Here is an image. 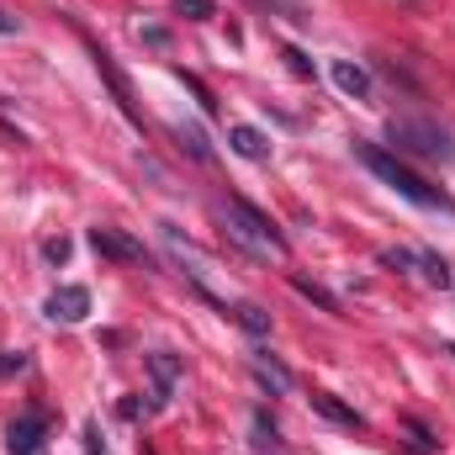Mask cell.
Wrapping results in <instances>:
<instances>
[{
  "label": "cell",
  "instance_id": "cell-26",
  "mask_svg": "<svg viewBox=\"0 0 455 455\" xmlns=\"http://www.w3.org/2000/svg\"><path fill=\"white\" fill-rule=\"evenodd\" d=\"M451 355H455V344H451Z\"/></svg>",
  "mask_w": 455,
  "mask_h": 455
},
{
  "label": "cell",
  "instance_id": "cell-22",
  "mask_svg": "<svg viewBox=\"0 0 455 455\" xmlns=\"http://www.w3.org/2000/svg\"><path fill=\"white\" fill-rule=\"evenodd\" d=\"M85 451H91V455H107V440H101V429H96V424L85 429Z\"/></svg>",
  "mask_w": 455,
  "mask_h": 455
},
{
  "label": "cell",
  "instance_id": "cell-10",
  "mask_svg": "<svg viewBox=\"0 0 455 455\" xmlns=\"http://www.w3.org/2000/svg\"><path fill=\"white\" fill-rule=\"evenodd\" d=\"M334 85L355 101H371V69L355 64V59H334Z\"/></svg>",
  "mask_w": 455,
  "mask_h": 455
},
{
  "label": "cell",
  "instance_id": "cell-11",
  "mask_svg": "<svg viewBox=\"0 0 455 455\" xmlns=\"http://www.w3.org/2000/svg\"><path fill=\"white\" fill-rule=\"evenodd\" d=\"M228 318H233L243 334H254V339H265V334H270V313H265L259 302H238V307H228Z\"/></svg>",
  "mask_w": 455,
  "mask_h": 455
},
{
  "label": "cell",
  "instance_id": "cell-16",
  "mask_svg": "<svg viewBox=\"0 0 455 455\" xmlns=\"http://www.w3.org/2000/svg\"><path fill=\"white\" fill-rule=\"evenodd\" d=\"M419 265H424V275H429L435 286H451V281H455V275H451V265H445L440 254H419Z\"/></svg>",
  "mask_w": 455,
  "mask_h": 455
},
{
  "label": "cell",
  "instance_id": "cell-8",
  "mask_svg": "<svg viewBox=\"0 0 455 455\" xmlns=\"http://www.w3.org/2000/svg\"><path fill=\"white\" fill-rule=\"evenodd\" d=\"M148 376H154V408H164L175 397V381H180V360L170 349H154L148 355Z\"/></svg>",
  "mask_w": 455,
  "mask_h": 455
},
{
  "label": "cell",
  "instance_id": "cell-12",
  "mask_svg": "<svg viewBox=\"0 0 455 455\" xmlns=\"http://www.w3.org/2000/svg\"><path fill=\"white\" fill-rule=\"evenodd\" d=\"M175 138H180V148H186L191 159H202V164H212V143H207V132H202L196 122H175Z\"/></svg>",
  "mask_w": 455,
  "mask_h": 455
},
{
  "label": "cell",
  "instance_id": "cell-25",
  "mask_svg": "<svg viewBox=\"0 0 455 455\" xmlns=\"http://www.w3.org/2000/svg\"><path fill=\"white\" fill-rule=\"evenodd\" d=\"M0 32H16V21H11V16H5V11H0Z\"/></svg>",
  "mask_w": 455,
  "mask_h": 455
},
{
  "label": "cell",
  "instance_id": "cell-15",
  "mask_svg": "<svg viewBox=\"0 0 455 455\" xmlns=\"http://www.w3.org/2000/svg\"><path fill=\"white\" fill-rule=\"evenodd\" d=\"M254 376H259L265 387H275V392H286V387H291V371H286L281 360H270V355H254Z\"/></svg>",
  "mask_w": 455,
  "mask_h": 455
},
{
  "label": "cell",
  "instance_id": "cell-14",
  "mask_svg": "<svg viewBox=\"0 0 455 455\" xmlns=\"http://www.w3.org/2000/svg\"><path fill=\"white\" fill-rule=\"evenodd\" d=\"M291 291H297V297H307L318 313H339V297H334V291H323V286H318V281H307V275H291Z\"/></svg>",
  "mask_w": 455,
  "mask_h": 455
},
{
  "label": "cell",
  "instance_id": "cell-2",
  "mask_svg": "<svg viewBox=\"0 0 455 455\" xmlns=\"http://www.w3.org/2000/svg\"><path fill=\"white\" fill-rule=\"evenodd\" d=\"M387 138H392V154H413V159H455V143L440 122H424V116H392L387 122Z\"/></svg>",
  "mask_w": 455,
  "mask_h": 455
},
{
  "label": "cell",
  "instance_id": "cell-19",
  "mask_svg": "<svg viewBox=\"0 0 455 455\" xmlns=\"http://www.w3.org/2000/svg\"><path fill=\"white\" fill-rule=\"evenodd\" d=\"M43 254H48V265H64V259H69V238H48Z\"/></svg>",
  "mask_w": 455,
  "mask_h": 455
},
{
  "label": "cell",
  "instance_id": "cell-24",
  "mask_svg": "<svg viewBox=\"0 0 455 455\" xmlns=\"http://www.w3.org/2000/svg\"><path fill=\"white\" fill-rule=\"evenodd\" d=\"M143 43H154V48H164V43H170V32H164V27H143Z\"/></svg>",
  "mask_w": 455,
  "mask_h": 455
},
{
  "label": "cell",
  "instance_id": "cell-21",
  "mask_svg": "<svg viewBox=\"0 0 455 455\" xmlns=\"http://www.w3.org/2000/svg\"><path fill=\"white\" fill-rule=\"evenodd\" d=\"M286 59H291V69H297L302 80H313V64H307V53H302V48H286Z\"/></svg>",
  "mask_w": 455,
  "mask_h": 455
},
{
  "label": "cell",
  "instance_id": "cell-20",
  "mask_svg": "<svg viewBox=\"0 0 455 455\" xmlns=\"http://www.w3.org/2000/svg\"><path fill=\"white\" fill-rule=\"evenodd\" d=\"M381 265H397V270H408V265H419V254H408V249H381Z\"/></svg>",
  "mask_w": 455,
  "mask_h": 455
},
{
  "label": "cell",
  "instance_id": "cell-23",
  "mask_svg": "<svg viewBox=\"0 0 455 455\" xmlns=\"http://www.w3.org/2000/svg\"><path fill=\"white\" fill-rule=\"evenodd\" d=\"M27 365V355H0V376H16Z\"/></svg>",
  "mask_w": 455,
  "mask_h": 455
},
{
  "label": "cell",
  "instance_id": "cell-13",
  "mask_svg": "<svg viewBox=\"0 0 455 455\" xmlns=\"http://www.w3.org/2000/svg\"><path fill=\"white\" fill-rule=\"evenodd\" d=\"M313 413H323V419H334V424H344V429H365V419H360V413H349L344 403H334L329 392H313Z\"/></svg>",
  "mask_w": 455,
  "mask_h": 455
},
{
  "label": "cell",
  "instance_id": "cell-18",
  "mask_svg": "<svg viewBox=\"0 0 455 455\" xmlns=\"http://www.w3.org/2000/svg\"><path fill=\"white\" fill-rule=\"evenodd\" d=\"M180 80H186V85L196 91V101H202V112H218V101H212V91H207V85H202L196 75H186V69H180Z\"/></svg>",
  "mask_w": 455,
  "mask_h": 455
},
{
  "label": "cell",
  "instance_id": "cell-17",
  "mask_svg": "<svg viewBox=\"0 0 455 455\" xmlns=\"http://www.w3.org/2000/svg\"><path fill=\"white\" fill-rule=\"evenodd\" d=\"M175 16H186V21H207V16H212V0H175Z\"/></svg>",
  "mask_w": 455,
  "mask_h": 455
},
{
  "label": "cell",
  "instance_id": "cell-7",
  "mask_svg": "<svg viewBox=\"0 0 455 455\" xmlns=\"http://www.w3.org/2000/svg\"><path fill=\"white\" fill-rule=\"evenodd\" d=\"M91 313V291L85 286H59L53 297H48V318L53 323H80Z\"/></svg>",
  "mask_w": 455,
  "mask_h": 455
},
{
  "label": "cell",
  "instance_id": "cell-4",
  "mask_svg": "<svg viewBox=\"0 0 455 455\" xmlns=\"http://www.w3.org/2000/svg\"><path fill=\"white\" fill-rule=\"evenodd\" d=\"M91 64H96V75L112 85V96H116V107L127 112V122H138V127H143V112H138V101H132V85H127V75L116 69V59L101 48V43H91Z\"/></svg>",
  "mask_w": 455,
  "mask_h": 455
},
{
  "label": "cell",
  "instance_id": "cell-6",
  "mask_svg": "<svg viewBox=\"0 0 455 455\" xmlns=\"http://www.w3.org/2000/svg\"><path fill=\"white\" fill-rule=\"evenodd\" d=\"M91 249L101 259H116V265H143V243L127 238L122 228H91Z\"/></svg>",
  "mask_w": 455,
  "mask_h": 455
},
{
  "label": "cell",
  "instance_id": "cell-9",
  "mask_svg": "<svg viewBox=\"0 0 455 455\" xmlns=\"http://www.w3.org/2000/svg\"><path fill=\"white\" fill-rule=\"evenodd\" d=\"M228 143H233V154L238 159H270V138L259 132V127H249V122H238V127H228Z\"/></svg>",
  "mask_w": 455,
  "mask_h": 455
},
{
  "label": "cell",
  "instance_id": "cell-1",
  "mask_svg": "<svg viewBox=\"0 0 455 455\" xmlns=\"http://www.w3.org/2000/svg\"><path fill=\"white\" fill-rule=\"evenodd\" d=\"M355 159L381 180V186H392L403 202H413V207H429V212H451L455 218V196H445L440 186H429L419 170H408L392 148H381V143H355Z\"/></svg>",
  "mask_w": 455,
  "mask_h": 455
},
{
  "label": "cell",
  "instance_id": "cell-5",
  "mask_svg": "<svg viewBox=\"0 0 455 455\" xmlns=\"http://www.w3.org/2000/svg\"><path fill=\"white\" fill-rule=\"evenodd\" d=\"M48 445V413H21V419H11V429H5V451L11 455H37Z\"/></svg>",
  "mask_w": 455,
  "mask_h": 455
},
{
  "label": "cell",
  "instance_id": "cell-3",
  "mask_svg": "<svg viewBox=\"0 0 455 455\" xmlns=\"http://www.w3.org/2000/svg\"><path fill=\"white\" fill-rule=\"evenodd\" d=\"M223 223H228V233H233L243 249H254V254H286V233L270 223L259 207H249L243 196H228L223 202Z\"/></svg>",
  "mask_w": 455,
  "mask_h": 455
}]
</instances>
